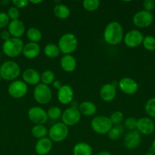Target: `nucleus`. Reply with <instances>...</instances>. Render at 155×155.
<instances>
[{"label": "nucleus", "instance_id": "1", "mask_svg": "<svg viewBox=\"0 0 155 155\" xmlns=\"http://www.w3.org/2000/svg\"><path fill=\"white\" fill-rule=\"evenodd\" d=\"M124 38V30L122 24L118 21L109 22L103 31V39L111 45H119Z\"/></svg>", "mask_w": 155, "mask_h": 155}, {"label": "nucleus", "instance_id": "2", "mask_svg": "<svg viewBox=\"0 0 155 155\" xmlns=\"http://www.w3.org/2000/svg\"><path fill=\"white\" fill-rule=\"evenodd\" d=\"M24 46L22 39L11 37L3 42L2 51L8 57L15 58L22 54Z\"/></svg>", "mask_w": 155, "mask_h": 155}, {"label": "nucleus", "instance_id": "3", "mask_svg": "<svg viewBox=\"0 0 155 155\" xmlns=\"http://www.w3.org/2000/svg\"><path fill=\"white\" fill-rule=\"evenodd\" d=\"M78 41L74 34L66 33L62 35L59 39L58 46L59 50L64 54H71L78 48Z\"/></svg>", "mask_w": 155, "mask_h": 155}, {"label": "nucleus", "instance_id": "4", "mask_svg": "<svg viewBox=\"0 0 155 155\" xmlns=\"http://www.w3.org/2000/svg\"><path fill=\"white\" fill-rule=\"evenodd\" d=\"M21 74L19 64L13 61H7L0 67V75L2 79L6 81H14Z\"/></svg>", "mask_w": 155, "mask_h": 155}, {"label": "nucleus", "instance_id": "5", "mask_svg": "<svg viewBox=\"0 0 155 155\" xmlns=\"http://www.w3.org/2000/svg\"><path fill=\"white\" fill-rule=\"evenodd\" d=\"M53 97V92L49 86L39 83L33 89V98L40 104H46L50 102Z\"/></svg>", "mask_w": 155, "mask_h": 155}, {"label": "nucleus", "instance_id": "6", "mask_svg": "<svg viewBox=\"0 0 155 155\" xmlns=\"http://www.w3.org/2000/svg\"><path fill=\"white\" fill-rule=\"evenodd\" d=\"M91 126L92 130L96 133H98L100 135H105L109 133L113 125L108 117L97 116L91 120Z\"/></svg>", "mask_w": 155, "mask_h": 155}, {"label": "nucleus", "instance_id": "7", "mask_svg": "<svg viewBox=\"0 0 155 155\" xmlns=\"http://www.w3.org/2000/svg\"><path fill=\"white\" fill-rule=\"evenodd\" d=\"M68 135V128L63 123L53 124L48 131L50 140L54 142H61L65 140Z\"/></svg>", "mask_w": 155, "mask_h": 155}, {"label": "nucleus", "instance_id": "8", "mask_svg": "<svg viewBox=\"0 0 155 155\" xmlns=\"http://www.w3.org/2000/svg\"><path fill=\"white\" fill-rule=\"evenodd\" d=\"M81 114L79 111L78 107L76 106H71L64 110L61 118L65 125L67 127H72L78 124L81 120Z\"/></svg>", "mask_w": 155, "mask_h": 155}, {"label": "nucleus", "instance_id": "9", "mask_svg": "<svg viewBox=\"0 0 155 155\" xmlns=\"http://www.w3.org/2000/svg\"><path fill=\"white\" fill-rule=\"evenodd\" d=\"M133 24L138 28L144 29L150 27L153 21V16L151 12L141 10L136 12L132 18Z\"/></svg>", "mask_w": 155, "mask_h": 155}, {"label": "nucleus", "instance_id": "10", "mask_svg": "<svg viewBox=\"0 0 155 155\" xmlns=\"http://www.w3.org/2000/svg\"><path fill=\"white\" fill-rule=\"evenodd\" d=\"M144 37V35L140 30L133 29L128 31L124 35L123 42L125 45L129 48H136L142 44Z\"/></svg>", "mask_w": 155, "mask_h": 155}, {"label": "nucleus", "instance_id": "11", "mask_svg": "<svg viewBox=\"0 0 155 155\" xmlns=\"http://www.w3.org/2000/svg\"><path fill=\"white\" fill-rule=\"evenodd\" d=\"M28 91V86L23 80H14L8 87V92L13 98L19 99L25 96Z\"/></svg>", "mask_w": 155, "mask_h": 155}, {"label": "nucleus", "instance_id": "12", "mask_svg": "<svg viewBox=\"0 0 155 155\" xmlns=\"http://www.w3.org/2000/svg\"><path fill=\"white\" fill-rule=\"evenodd\" d=\"M27 116L29 120L35 125H43L49 119L47 112L38 106L30 107L27 112Z\"/></svg>", "mask_w": 155, "mask_h": 155}, {"label": "nucleus", "instance_id": "13", "mask_svg": "<svg viewBox=\"0 0 155 155\" xmlns=\"http://www.w3.org/2000/svg\"><path fill=\"white\" fill-rule=\"evenodd\" d=\"M136 130L140 134L149 136L154 132L155 124L150 118L141 117L137 122Z\"/></svg>", "mask_w": 155, "mask_h": 155}, {"label": "nucleus", "instance_id": "14", "mask_svg": "<svg viewBox=\"0 0 155 155\" xmlns=\"http://www.w3.org/2000/svg\"><path fill=\"white\" fill-rule=\"evenodd\" d=\"M119 88L126 95H134L138 89V84L131 77H123L119 82Z\"/></svg>", "mask_w": 155, "mask_h": 155}, {"label": "nucleus", "instance_id": "15", "mask_svg": "<svg viewBox=\"0 0 155 155\" xmlns=\"http://www.w3.org/2000/svg\"><path fill=\"white\" fill-rule=\"evenodd\" d=\"M141 142V134L137 130L129 131L124 138V145L129 150H134L138 148Z\"/></svg>", "mask_w": 155, "mask_h": 155}, {"label": "nucleus", "instance_id": "16", "mask_svg": "<svg viewBox=\"0 0 155 155\" xmlns=\"http://www.w3.org/2000/svg\"><path fill=\"white\" fill-rule=\"evenodd\" d=\"M74 97V91L69 85H62L58 90L57 98L62 104H68L71 103Z\"/></svg>", "mask_w": 155, "mask_h": 155}, {"label": "nucleus", "instance_id": "17", "mask_svg": "<svg viewBox=\"0 0 155 155\" xmlns=\"http://www.w3.org/2000/svg\"><path fill=\"white\" fill-rule=\"evenodd\" d=\"M23 81L27 85L35 86L40 83V74L33 68H27L22 74Z\"/></svg>", "mask_w": 155, "mask_h": 155}, {"label": "nucleus", "instance_id": "18", "mask_svg": "<svg viewBox=\"0 0 155 155\" xmlns=\"http://www.w3.org/2000/svg\"><path fill=\"white\" fill-rule=\"evenodd\" d=\"M8 30L10 33L12 37L21 39V36L25 33L26 30L24 23L18 19L10 21L8 26Z\"/></svg>", "mask_w": 155, "mask_h": 155}, {"label": "nucleus", "instance_id": "19", "mask_svg": "<svg viewBox=\"0 0 155 155\" xmlns=\"http://www.w3.org/2000/svg\"><path fill=\"white\" fill-rule=\"evenodd\" d=\"M116 89L115 86L112 83H106L103 85L100 90V97L103 101L109 102L115 98Z\"/></svg>", "mask_w": 155, "mask_h": 155}, {"label": "nucleus", "instance_id": "20", "mask_svg": "<svg viewBox=\"0 0 155 155\" xmlns=\"http://www.w3.org/2000/svg\"><path fill=\"white\" fill-rule=\"evenodd\" d=\"M53 148V142L50 138H43L38 139L35 145V151L38 155H46L51 151Z\"/></svg>", "mask_w": 155, "mask_h": 155}, {"label": "nucleus", "instance_id": "21", "mask_svg": "<svg viewBox=\"0 0 155 155\" xmlns=\"http://www.w3.org/2000/svg\"><path fill=\"white\" fill-rule=\"evenodd\" d=\"M40 53V46L36 42H28L24 45L23 48V55L27 59H33Z\"/></svg>", "mask_w": 155, "mask_h": 155}, {"label": "nucleus", "instance_id": "22", "mask_svg": "<svg viewBox=\"0 0 155 155\" xmlns=\"http://www.w3.org/2000/svg\"><path fill=\"white\" fill-rule=\"evenodd\" d=\"M60 66L65 72L71 73L77 67V61L71 54H64L60 60Z\"/></svg>", "mask_w": 155, "mask_h": 155}, {"label": "nucleus", "instance_id": "23", "mask_svg": "<svg viewBox=\"0 0 155 155\" xmlns=\"http://www.w3.org/2000/svg\"><path fill=\"white\" fill-rule=\"evenodd\" d=\"M78 110L81 114L86 117L93 116L97 112V106L92 101H84L80 103L78 105Z\"/></svg>", "mask_w": 155, "mask_h": 155}, {"label": "nucleus", "instance_id": "24", "mask_svg": "<svg viewBox=\"0 0 155 155\" xmlns=\"http://www.w3.org/2000/svg\"><path fill=\"white\" fill-rule=\"evenodd\" d=\"M93 150L91 145L86 142H78L73 148L74 155H92Z\"/></svg>", "mask_w": 155, "mask_h": 155}, {"label": "nucleus", "instance_id": "25", "mask_svg": "<svg viewBox=\"0 0 155 155\" xmlns=\"http://www.w3.org/2000/svg\"><path fill=\"white\" fill-rule=\"evenodd\" d=\"M53 13L56 18L61 20H64L67 19L70 16L71 11L66 5L58 4L55 5L54 8H53Z\"/></svg>", "mask_w": 155, "mask_h": 155}, {"label": "nucleus", "instance_id": "26", "mask_svg": "<svg viewBox=\"0 0 155 155\" xmlns=\"http://www.w3.org/2000/svg\"><path fill=\"white\" fill-rule=\"evenodd\" d=\"M43 52L46 57L50 58H57L59 55L61 51L59 50L58 45L50 43L45 45L43 48Z\"/></svg>", "mask_w": 155, "mask_h": 155}, {"label": "nucleus", "instance_id": "27", "mask_svg": "<svg viewBox=\"0 0 155 155\" xmlns=\"http://www.w3.org/2000/svg\"><path fill=\"white\" fill-rule=\"evenodd\" d=\"M26 35H27V39L31 42L37 43L42 39V33L39 29L36 28V27L29 28L26 32Z\"/></svg>", "mask_w": 155, "mask_h": 155}, {"label": "nucleus", "instance_id": "28", "mask_svg": "<svg viewBox=\"0 0 155 155\" xmlns=\"http://www.w3.org/2000/svg\"><path fill=\"white\" fill-rule=\"evenodd\" d=\"M31 134L36 139H40L48 135V130L44 125H34L31 129Z\"/></svg>", "mask_w": 155, "mask_h": 155}, {"label": "nucleus", "instance_id": "29", "mask_svg": "<svg viewBox=\"0 0 155 155\" xmlns=\"http://www.w3.org/2000/svg\"><path fill=\"white\" fill-rule=\"evenodd\" d=\"M40 81L41 83L49 86L50 84H53L55 81V74L53 71L50 70L44 71L40 75Z\"/></svg>", "mask_w": 155, "mask_h": 155}, {"label": "nucleus", "instance_id": "30", "mask_svg": "<svg viewBox=\"0 0 155 155\" xmlns=\"http://www.w3.org/2000/svg\"><path fill=\"white\" fill-rule=\"evenodd\" d=\"M123 133V128L121 125H115L112 126L111 130H109L108 134V137L112 141L117 140L122 134Z\"/></svg>", "mask_w": 155, "mask_h": 155}, {"label": "nucleus", "instance_id": "31", "mask_svg": "<svg viewBox=\"0 0 155 155\" xmlns=\"http://www.w3.org/2000/svg\"><path fill=\"white\" fill-rule=\"evenodd\" d=\"M142 45L144 48L147 51H155V37L153 36H151V35L144 36Z\"/></svg>", "mask_w": 155, "mask_h": 155}, {"label": "nucleus", "instance_id": "32", "mask_svg": "<svg viewBox=\"0 0 155 155\" xmlns=\"http://www.w3.org/2000/svg\"><path fill=\"white\" fill-rule=\"evenodd\" d=\"M83 8L90 12H94L100 7V2L99 0H84L82 2Z\"/></svg>", "mask_w": 155, "mask_h": 155}, {"label": "nucleus", "instance_id": "33", "mask_svg": "<svg viewBox=\"0 0 155 155\" xmlns=\"http://www.w3.org/2000/svg\"><path fill=\"white\" fill-rule=\"evenodd\" d=\"M144 110L149 117L155 119V97L147 100L144 105Z\"/></svg>", "mask_w": 155, "mask_h": 155}, {"label": "nucleus", "instance_id": "34", "mask_svg": "<svg viewBox=\"0 0 155 155\" xmlns=\"http://www.w3.org/2000/svg\"><path fill=\"white\" fill-rule=\"evenodd\" d=\"M62 113L60 107H57V106H53V107H50L47 110L48 118L51 119L52 120H56L59 119L62 117Z\"/></svg>", "mask_w": 155, "mask_h": 155}, {"label": "nucleus", "instance_id": "35", "mask_svg": "<svg viewBox=\"0 0 155 155\" xmlns=\"http://www.w3.org/2000/svg\"><path fill=\"white\" fill-rule=\"evenodd\" d=\"M109 120L113 126L120 125L121 123L124 121V114L119 110H116L112 113L109 117Z\"/></svg>", "mask_w": 155, "mask_h": 155}, {"label": "nucleus", "instance_id": "36", "mask_svg": "<svg viewBox=\"0 0 155 155\" xmlns=\"http://www.w3.org/2000/svg\"><path fill=\"white\" fill-rule=\"evenodd\" d=\"M137 122H138V120L136 118L130 117H128L125 120L124 125L126 128L128 129L129 131H133V130H136Z\"/></svg>", "mask_w": 155, "mask_h": 155}, {"label": "nucleus", "instance_id": "37", "mask_svg": "<svg viewBox=\"0 0 155 155\" xmlns=\"http://www.w3.org/2000/svg\"><path fill=\"white\" fill-rule=\"evenodd\" d=\"M7 15L9 16L10 21H15L18 20L20 17V12L19 9L15 8V6H12L9 8L7 12Z\"/></svg>", "mask_w": 155, "mask_h": 155}, {"label": "nucleus", "instance_id": "38", "mask_svg": "<svg viewBox=\"0 0 155 155\" xmlns=\"http://www.w3.org/2000/svg\"><path fill=\"white\" fill-rule=\"evenodd\" d=\"M10 21L7 13L0 12V28H5V27H8Z\"/></svg>", "mask_w": 155, "mask_h": 155}, {"label": "nucleus", "instance_id": "39", "mask_svg": "<svg viewBox=\"0 0 155 155\" xmlns=\"http://www.w3.org/2000/svg\"><path fill=\"white\" fill-rule=\"evenodd\" d=\"M143 8L144 11L151 12L155 8V1L154 0H144L143 2Z\"/></svg>", "mask_w": 155, "mask_h": 155}, {"label": "nucleus", "instance_id": "40", "mask_svg": "<svg viewBox=\"0 0 155 155\" xmlns=\"http://www.w3.org/2000/svg\"><path fill=\"white\" fill-rule=\"evenodd\" d=\"M12 4L17 8H24L27 7V5L29 4V1L27 0H13Z\"/></svg>", "mask_w": 155, "mask_h": 155}, {"label": "nucleus", "instance_id": "41", "mask_svg": "<svg viewBox=\"0 0 155 155\" xmlns=\"http://www.w3.org/2000/svg\"><path fill=\"white\" fill-rule=\"evenodd\" d=\"M0 36H1V39L4 40V42L5 41L8 40V39H10V38L12 37V36H11L10 33H9L8 30H2V31L1 32V33H0Z\"/></svg>", "mask_w": 155, "mask_h": 155}, {"label": "nucleus", "instance_id": "42", "mask_svg": "<svg viewBox=\"0 0 155 155\" xmlns=\"http://www.w3.org/2000/svg\"><path fill=\"white\" fill-rule=\"evenodd\" d=\"M53 87H54L55 89H57V90H59L62 86V83H61L60 81H59V80H55V81L53 82Z\"/></svg>", "mask_w": 155, "mask_h": 155}, {"label": "nucleus", "instance_id": "43", "mask_svg": "<svg viewBox=\"0 0 155 155\" xmlns=\"http://www.w3.org/2000/svg\"><path fill=\"white\" fill-rule=\"evenodd\" d=\"M97 155H112L110 152L109 151H100L99 153H97Z\"/></svg>", "mask_w": 155, "mask_h": 155}, {"label": "nucleus", "instance_id": "44", "mask_svg": "<svg viewBox=\"0 0 155 155\" xmlns=\"http://www.w3.org/2000/svg\"><path fill=\"white\" fill-rule=\"evenodd\" d=\"M150 149H151V152L153 153V154H155V139L153 141V142H152L151 148H150Z\"/></svg>", "mask_w": 155, "mask_h": 155}, {"label": "nucleus", "instance_id": "45", "mask_svg": "<svg viewBox=\"0 0 155 155\" xmlns=\"http://www.w3.org/2000/svg\"><path fill=\"white\" fill-rule=\"evenodd\" d=\"M43 1L42 0H38V1H33V0H30L29 1V3H32V4H34V5H37L40 4V3H42Z\"/></svg>", "mask_w": 155, "mask_h": 155}, {"label": "nucleus", "instance_id": "46", "mask_svg": "<svg viewBox=\"0 0 155 155\" xmlns=\"http://www.w3.org/2000/svg\"><path fill=\"white\" fill-rule=\"evenodd\" d=\"M144 155H155V154H153L152 152H148V153H147V154H145Z\"/></svg>", "mask_w": 155, "mask_h": 155}, {"label": "nucleus", "instance_id": "47", "mask_svg": "<svg viewBox=\"0 0 155 155\" xmlns=\"http://www.w3.org/2000/svg\"><path fill=\"white\" fill-rule=\"evenodd\" d=\"M1 80H2V77H1V75H0V81H1Z\"/></svg>", "mask_w": 155, "mask_h": 155}, {"label": "nucleus", "instance_id": "48", "mask_svg": "<svg viewBox=\"0 0 155 155\" xmlns=\"http://www.w3.org/2000/svg\"><path fill=\"white\" fill-rule=\"evenodd\" d=\"M0 58H1V51H0Z\"/></svg>", "mask_w": 155, "mask_h": 155}]
</instances>
